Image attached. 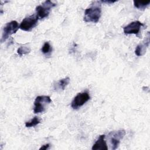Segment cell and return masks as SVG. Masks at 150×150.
Returning a JSON list of instances; mask_svg holds the SVG:
<instances>
[{
  "label": "cell",
  "mask_w": 150,
  "mask_h": 150,
  "mask_svg": "<svg viewBox=\"0 0 150 150\" xmlns=\"http://www.w3.org/2000/svg\"><path fill=\"white\" fill-rule=\"evenodd\" d=\"M19 28V24L16 21H12L7 23L3 29L2 35L1 39V43L5 41L9 36L15 33Z\"/></svg>",
  "instance_id": "277c9868"
},
{
  "label": "cell",
  "mask_w": 150,
  "mask_h": 150,
  "mask_svg": "<svg viewBox=\"0 0 150 150\" xmlns=\"http://www.w3.org/2000/svg\"><path fill=\"white\" fill-rule=\"evenodd\" d=\"M41 50H42V52L45 54H47L50 53L52 50V47L50 44L49 43V42H46L43 44Z\"/></svg>",
  "instance_id": "9a60e30c"
},
{
  "label": "cell",
  "mask_w": 150,
  "mask_h": 150,
  "mask_svg": "<svg viewBox=\"0 0 150 150\" xmlns=\"http://www.w3.org/2000/svg\"><path fill=\"white\" fill-rule=\"evenodd\" d=\"M31 51V49L28 46H21L17 50V53L19 56H22L23 54H28L30 53Z\"/></svg>",
  "instance_id": "5bb4252c"
},
{
  "label": "cell",
  "mask_w": 150,
  "mask_h": 150,
  "mask_svg": "<svg viewBox=\"0 0 150 150\" xmlns=\"http://www.w3.org/2000/svg\"><path fill=\"white\" fill-rule=\"evenodd\" d=\"M105 135L104 134L100 135L96 141V142L93 144L91 148L92 150H98V149L107 150L108 146L105 141Z\"/></svg>",
  "instance_id": "30bf717a"
},
{
  "label": "cell",
  "mask_w": 150,
  "mask_h": 150,
  "mask_svg": "<svg viewBox=\"0 0 150 150\" xmlns=\"http://www.w3.org/2000/svg\"><path fill=\"white\" fill-rule=\"evenodd\" d=\"M39 18L36 15H32L25 18L21 22L19 28L24 31H30L34 28L38 22Z\"/></svg>",
  "instance_id": "5b68a950"
},
{
  "label": "cell",
  "mask_w": 150,
  "mask_h": 150,
  "mask_svg": "<svg viewBox=\"0 0 150 150\" xmlns=\"http://www.w3.org/2000/svg\"><path fill=\"white\" fill-rule=\"evenodd\" d=\"M90 98V94L87 91L78 93L71 103V107L73 109H77L83 105Z\"/></svg>",
  "instance_id": "8992f818"
},
{
  "label": "cell",
  "mask_w": 150,
  "mask_h": 150,
  "mask_svg": "<svg viewBox=\"0 0 150 150\" xmlns=\"http://www.w3.org/2000/svg\"><path fill=\"white\" fill-rule=\"evenodd\" d=\"M70 81V79L69 77H66L65 78L60 79L54 84L53 88L56 91L64 90L66 86L69 84Z\"/></svg>",
  "instance_id": "8fae6325"
},
{
  "label": "cell",
  "mask_w": 150,
  "mask_h": 150,
  "mask_svg": "<svg viewBox=\"0 0 150 150\" xmlns=\"http://www.w3.org/2000/svg\"><path fill=\"white\" fill-rule=\"evenodd\" d=\"M149 44V35L148 33V36L140 43H139L135 50V53L138 56H141L146 53V49Z\"/></svg>",
  "instance_id": "9c48e42d"
},
{
  "label": "cell",
  "mask_w": 150,
  "mask_h": 150,
  "mask_svg": "<svg viewBox=\"0 0 150 150\" xmlns=\"http://www.w3.org/2000/svg\"><path fill=\"white\" fill-rule=\"evenodd\" d=\"M100 1H94L84 11L83 20L86 22L97 23L101 15Z\"/></svg>",
  "instance_id": "6da1fadb"
},
{
  "label": "cell",
  "mask_w": 150,
  "mask_h": 150,
  "mask_svg": "<svg viewBox=\"0 0 150 150\" xmlns=\"http://www.w3.org/2000/svg\"><path fill=\"white\" fill-rule=\"evenodd\" d=\"M40 122V119L38 117H35L32 119H31L30 121L25 122V127L28 128L33 127L39 124Z\"/></svg>",
  "instance_id": "4fadbf2b"
},
{
  "label": "cell",
  "mask_w": 150,
  "mask_h": 150,
  "mask_svg": "<svg viewBox=\"0 0 150 150\" xmlns=\"http://www.w3.org/2000/svg\"><path fill=\"white\" fill-rule=\"evenodd\" d=\"M49 146H50V144H45V145H43L40 148H39V149L40 150H46V149H47L49 148Z\"/></svg>",
  "instance_id": "2e32d148"
},
{
  "label": "cell",
  "mask_w": 150,
  "mask_h": 150,
  "mask_svg": "<svg viewBox=\"0 0 150 150\" xmlns=\"http://www.w3.org/2000/svg\"><path fill=\"white\" fill-rule=\"evenodd\" d=\"M144 25L142 23L138 21H134L124 27L123 30L125 34H134L138 35L140 31V29Z\"/></svg>",
  "instance_id": "ba28073f"
},
{
  "label": "cell",
  "mask_w": 150,
  "mask_h": 150,
  "mask_svg": "<svg viewBox=\"0 0 150 150\" xmlns=\"http://www.w3.org/2000/svg\"><path fill=\"white\" fill-rule=\"evenodd\" d=\"M125 134L126 132L124 129H120L117 131H112L109 133L108 136L112 149L115 150L118 147L120 140L124 138Z\"/></svg>",
  "instance_id": "52a82bcc"
},
{
  "label": "cell",
  "mask_w": 150,
  "mask_h": 150,
  "mask_svg": "<svg viewBox=\"0 0 150 150\" xmlns=\"http://www.w3.org/2000/svg\"><path fill=\"white\" fill-rule=\"evenodd\" d=\"M56 5L51 1H45L42 5H38L36 8V13L37 16L40 19H43L49 16L50 9Z\"/></svg>",
  "instance_id": "3957f363"
},
{
  "label": "cell",
  "mask_w": 150,
  "mask_h": 150,
  "mask_svg": "<svg viewBox=\"0 0 150 150\" xmlns=\"http://www.w3.org/2000/svg\"><path fill=\"white\" fill-rule=\"evenodd\" d=\"M51 102L52 100L48 96H39L36 97L34 101V113L38 114L44 112L46 110V107Z\"/></svg>",
  "instance_id": "7a4b0ae2"
},
{
  "label": "cell",
  "mask_w": 150,
  "mask_h": 150,
  "mask_svg": "<svg viewBox=\"0 0 150 150\" xmlns=\"http://www.w3.org/2000/svg\"><path fill=\"white\" fill-rule=\"evenodd\" d=\"M134 5L135 8L144 10L150 4V1H144V2H138V1H134Z\"/></svg>",
  "instance_id": "7c38bea8"
},
{
  "label": "cell",
  "mask_w": 150,
  "mask_h": 150,
  "mask_svg": "<svg viewBox=\"0 0 150 150\" xmlns=\"http://www.w3.org/2000/svg\"><path fill=\"white\" fill-rule=\"evenodd\" d=\"M117 1H110V0H105V1H101L100 2L102 3H105L107 4H114V2H117Z\"/></svg>",
  "instance_id": "e0dca14e"
}]
</instances>
